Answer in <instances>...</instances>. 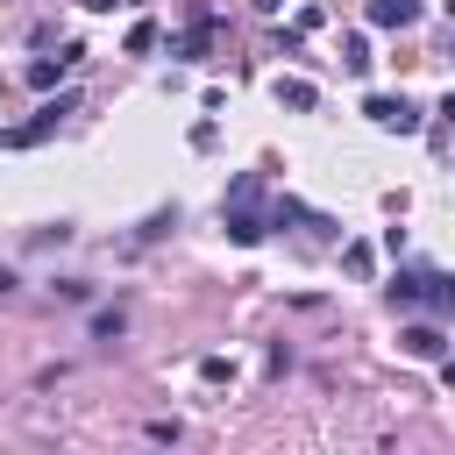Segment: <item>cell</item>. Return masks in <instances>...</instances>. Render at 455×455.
I'll return each mask as SVG.
<instances>
[{
  "instance_id": "cell-14",
  "label": "cell",
  "mask_w": 455,
  "mask_h": 455,
  "mask_svg": "<svg viewBox=\"0 0 455 455\" xmlns=\"http://www.w3.org/2000/svg\"><path fill=\"white\" fill-rule=\"evenodd\" d=\"M171 228H178V206H164V213H149V228H142V235L156 242V235H171Z\"/></svg>"
},
{
  "instance_id": "cell-9",
  "label": "cell",
  "mask_w": 455,
  "mask_h": 455,
  "mask_svg": "<svg viewBox=\"0 0 455 455\" xmlns=\"http://www.w3.org/2000/svg\"><path fill=\"white\" fill-rule=\"evenodd\" d=\"M206 43H213V14H199V21L178 36V57H206Z\"/></svg>"
},
{
  "instance_id": "cell-10",
  "label": "cell",
  "mask_w": 455,
  "mask_h": 455,
  "mask_svg": "<svg viewBox=\"0 0 455 455\" xmlns=\"http://www.w3.org/2000/svg\"><path fill=\"white\" fill-rule=\"evenodd\" d=\"M341 64L363 78V71H370V43H363V36H341Z\"/></svg>"
},
{
  "instance_id": "cell-1",
  "label": "cell",
  "mask_w": 455,
  "mask_h": 455,
  "mask_svg": "<svg viewBox=\"0 0 455 455\" xmlns=\"http://www.w3.org/2000/svg\"><path fill=\"white\" fill-rule=\"evenodd\" d=\"M220 220H228V242H242V249H256L263 242V178L256 171H242L235 185H228V199H220Z\"/></svg>"
},
{
  "instance_id": "cell-3",
  "label": "cell",
  "mask_w": 455,
  "mask_h": 455,
  "mask_svg": "<svg viewBox=\"0 0 455 455\" xmlns=\"http://www.w3.org/2000/svg\"><path fill=\"white\" fill-rule=\"evenodd\" d=\"M78 107V92H57V100H43L36 107V121H21V128H0V149H36V142H50L57 135V121Z\"/></svg>"
},
{
  "instance_id": "cell-8",
  "label": "cell",
  "mask_w": 455,
  "mask_h": 455,
  "mask_svg": "<svg viewBox=\"0 0 455 455\" xmlns=\"http://www.w3.org/2000/svg\"><path fill=\"white\" fill-rule=\"evenodd\" d=\"M277 107H291V114H313V107H320V92H313L306 78H277Z\"/></svg>"
},
{
  "instance_id": "cell-6",
  "label": "cell",
  "mask_w": 455,
  "mask_h": 455,
  "mask_svg": "<svg viewBox=\"0 0 455 455\" xmlns=\"http://www.w3.org/2000/svg\"><path fill=\"white\" fill-rule=\"evenodd\" d=\"M78 57H85V50H78V43H64V50H57V57H36V64H28V85H36V92H50V85H57V78H64V71H71V64H78Z\"/></svg>"
},
{
  "instance_id": "cell-5",
  "label": "cell",
  "mask_w": 455,
  "mask_h": 455,
  "mask_svg": "<svg viewBox=\"0 0 455 455\" xmlns=\"http://www.w3.org/2000/svg\"><path fill=\"white\" fill-rule=\"evenodd\" d=\"M441 320H412V327H398V355H419V363H441Z\"/></svg>"
},
{
  "instance_id": "cell-13",
  "label": "cell",
  "mask_w": 455,
  "mask_h": 455,
  "mask_svg": "<svg viewBox=\"0 0 455 455\" xmlns=\"http://www.w3.org/2000/svg\"><path fill=\"white\" fill-rule=\"evenodd\" d=\"M199 377H206V384H228V377H235V363H228V355H206V363H199Z\"/></svg>"
},
{
  "instance_id": "cell-4",
  "label": "cell",
  "mask_w": 455,
  "mask_h": 455,
  "mask_svg": "<svg viewBox=\"0 0 455 455\" xmlns=\"http://www.w3.org/2000/svg\"><path fill=\"white\" fill-rule=\"evenodd\" d=\"M363 114H370L377 128H391V135H419V121H427L405 92H398V100H391V92H370V100H363Z\"/></svg>"
},
{
  "instance_id": "cell-17",
  "label": "cell",
  "mask_w": 455,
  "mask_h": 455,
  "mask_svg": "<svg viewBox=\"0 0 455 455\" xmlns=\"http://www.w3.org/2000/svg\"><path fill=\"white\" fill-rule=\"evenodd\" d=\"M0 291H14V270H7V263H0Z\"/></svg>"
},
{
  "instance_id": "cell-16",
  "label": "cell",
  "mask_w": 455,
  "mask_h": 455,
  "mask_svg": "<svg viewBox=\"0 0 455 455\" xmlns=\"http://www.w3.org/2000/svg\"><path fill=\"white\" fill-rule=\"evenodd\" d=\"M85 7H92V14H107V7H121V0H85Z\"/></svg>"
},
{
  "instance_id": "cell-12",
  "label": "cell",
  "mask_w": 455,
  "mask_h": 455,
  "mask_svg": "<svg viewBox=\"0 0 455 455\" xmlns=\"http://www.w3.org/2000/svg\"><path fill=\"white\" fill-rule=\"evenodd\" d=\"M149 50H156V21H135L128 28V57H149Z\"/></svg>"
},
{
  "instance_id": "cell-2",
  "label": "cell",
  "mask_w": 455,
  "mask_h": 455,
  "mask_svg": "<svg viewBox=\"0 0 455 455\" xmlns=\"http://www.w3.org/2000/svg\"><path fill=\"white\" fill-rule=\"evenodd\" d=\"M391 306H427V320H448L455 313V291L441 270H398L391 277Z\"/></svg>"
},
{
  "instance_id": "cell-15",
  "label": "cell",
  "mask_w": 455,
  "mask_h": 455,
  "mask_svg": "<svg viewBox=\"0 0 455 455\" xmlns=\"http://www.w3.org/2000/svg\"><path fill=\"white\" fill-rule=\"evenodd\" d=\"M249 7H256V14H277V7H284V0H249Z\"/></svg>"
},
{
  "instance_id": "cell-7",
  "label": "cell",
  "mask_w": 455,
  "mask_h": 455,
  "mask_svg": "<svg viewBox=\"0 0 455 455\" xmlns=\"http://www.w3.org/2000/svg\"><path fill=\"white\" fill-rule=\"evenodd\" d=\"M419 0H370V28H412Z\"/></svg>"
},
{
  "instance_id": "cell-11",
  "label": "cell",
  "mask_w": 455,
  "mask_h": 455,
  "mask_svg": "<svg viewBox=\"0 0 455 455\" xmlns=\"http://www.w3.org/2000/svg\"><path fill=\"white\" fill-rule=\"evenodd\" d=\"M370 263H377L370 242H348V249H341V270H348V277H370Z\"/></svg>"
}]
</instances>
